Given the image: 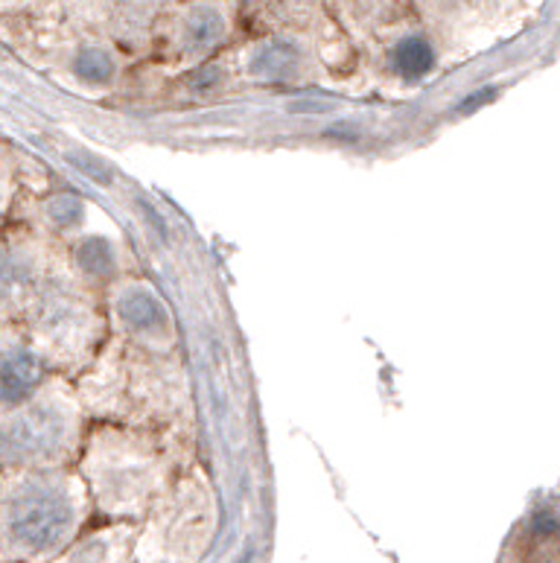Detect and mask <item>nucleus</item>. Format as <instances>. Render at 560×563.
<instances>
[{
	"label": "nucleus",
	"instance_id": "10",
	"mask_svg": "<svg viewBox=\"0 0 560 563\" xmlns=\"http://www.w3.org/2000/svg\"><path fill=\"white\" fill-rule=\"evenodd\" d=\"M47 213H51V219L56 222V225L74 228V225H79V222H83L85 205H83V199H76L74 194L56 196V199L47 205Z\"/></svg>",
	"mask_w": 560,
	"mask_h": 563
},
{
	"label": "nucleus",
	"instance_id": "7",
	"mask_svg": "<svg viewBox=\"0 0 560 563\" xmlns=\"http://www.w3.org/2000/svg\"><path fill=\"white\" fill-rule=\"evenodd\" d=\"M436 65V51L424 35H406L392 51V68L406 79H418Z\"/></svg>",
	"mask_w": 560,
	"mask_h": 563
},
{
	"label": "nucleus",
	"instance_id": "4",
	"mask_svg": "<svg viewBox=\"0 0 560 563\" xmlns=\"http://www.w3.org/2000/svg\"><path fill=\"white\" fill-rule=\"evenodd\" d=\"M226 15L217 7L199 3L187 12L185 26H182V44L190 53H208L226 38Z\"/></svg>",
	"mask_w": 560,
	"mask_h": 563
},
{
	"label": "nucleus",
	"instance_id": "6",
	"mask_svg": "<svg viewBox=\"0 0 560 563\" xmlns=\"http://www.w3.org/2000/svg\"><path fill=\"white\" fill-rule=\"evenodd\" d=\"M120 316L129 328L141 330V333H155L164 324V307L146 289H129L120 298Z\"/></svg>",
	"mask_w": 560,
	"mask_h": 563
},
{
	"label": "nucleus",
	"instance_id": "9",
	"mask_svg": "<svg viewBox=\"0 0 560 563\" xmlns=\"http://www.w3.org/2000/svg\"><path fill=\"white\" fill-rule=\"evenodd\" d=\"M76 261L88 275H109L114 266V252L102 236H88L79 249H76Z\"/></svg>",
	"mask_w": 560,
	"mask_h": 563
},
{
	"label": "nucleus",
	"instance_id": "8",
	"mask_svg": "<svg viewBox=\"0 0 560 563\" xmlns=\"http://www.w3.org/2000/svg\"><path fill=\"white\" fill-rule=\"evenodd\" d=\"M74 74L79 76L83 82L106 85L111 76H114V59H111V53L102 51V47H85V51L76 53Z\"/></svg>",
	"mask_w": 560,
	"mask_h": 563
},
{
	"label": "nucleus",
	"instance_id": "5",
	"mask_svg": "<svg viewBox=\"0 0 560 563\" xmlns=\"http://www.w3.org/2000/svg\"><path fill=\"white\" fill-rule=\"evenodd\" d=\"M301 68V53L293 42H266L251 53L249 70L257 79H293Z\"/></svg>",
	"mask_w": 560,
	"mask_h": 563
},
{
	"label": "nucleus",
	"instance_id": "2",
	"mask_svg": "<svg viewBox=\"0 0 560 563\" xmlns=\"http://www.w3.org/2000/svg\"><path fill=\"white\" fill-rule=\"evenodd\" d=\"M67 421L56 406H30L0 429L3 462H33L59 453L65 444Z\"/></svg>",
	"mask_w": 560,
	"mask_h": 563
},
{
	"label": "nucleus",
	"instance_id": "3",
	"mask_svg": "<svg viewBox=\"0 0 560 563\" xmlns=\"http://www.w3.org/2000/svg\"><path fill=\"white\" fill-rule=\"evenodd\" d=\"M44 377L42 360L30 351L0 356V404H21L33 395Z\"/></svg>",
	"mask_w": 560,
	"mask_h": 563
},
{
	"label": "nucleus",
	"instance_id": "11",
	"mask_svg": "<svg viewBox=\"0 0 560 563\" xmlns=\"http://www.w3.org/2000/svg\"><path fill=\"white\" fill-rule=\"evenodd\" d=\"M554 529H558V520H554V514H549V511L537 514V517H535V531H540V534H552Z\"/></svg>",
	"mask_w": 560,
	"mask_h": 563
},
{
	"label": "nucleus",
	"instance_id": "1",
	"mask_svg": "<svg viewBox=\"0 0 560 563\" xmlns=\"http://www.w3.org/2000/svg\"><path fill=\"white\" fill-rule=\"evenodd\" d=\"M74 522L67 496L47 485H26L18 490L9 508V531L21 547L33 552H47L59 547Z\"/></svg>",
	"mask_w": 560,
	"mask_h": 563
}]
</instances>
